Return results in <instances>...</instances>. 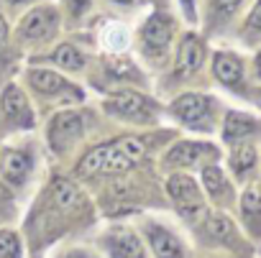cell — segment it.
I'll return each instance as SVG.
<instances>
[{"label": "cell", "instance_id": "obj_1", "mask_svg": "<svg viewBox=\"0 0 261 258\" xmlns=\"http://www.w3.org/2000/svg\"><path fill=\"white\" fill-rule=\"evenodd\" d=\"M144 154H146V144L134 136H125V138H118L110 144H100L82 156L77 174H82V177L120 174V171L130 169L136 161H141Z\"/></svg>", "mask_w": 261, "mask_h": 258}, {"label": "cell", "instance_id": "obj_2", "mask_svg": "<svg viewBox=\"0 0 261 258\" xmlns=\"http://www.w3.org/2000/svg\"><path fill=\"white\" fill-rule=\"evenodd\" d=\"M105 110L110 115H118V118H128V120H151L154 115V102L149 97H144L141 92H134V90H120L115 92L113 97H108L105 102Z\"/></svg>", "mask_w": 261, "mask_h": 258}, {"label": "cell", "instance_id": "obj_3", "mask_svg": "<svg viewBox=\"0 0 261 258\" xmlns=\"http://www.w3.org/2000/svg\"><path fill=\"white\" fill-rule=\"evenodd\" d=\"M167 189H169L172 199L177 202V210L182 212V217L197 220V217L202 215L205 202H202V194H200L195 179H190V177H185V174H174V177H169Z\"/></svg>", "mask_w": 261, "mask_h": 258}, {"label": "cell", "instance_id": "obj_4", "mask_svg": "<svg viewBox=\"0 0 261 258\" xmlns=\"http://www.w3.org/2000/svg\"><path fill=\"white\" fill-rule=\"evenodd\" d=\"M82 128H85V120L80 112H72V110L59 112V115H54V120L49 125V144L54 149H67L82 136Z\"/></svg>", "mask_w": 261, "mask_h": 258}, {"label": "cell", "instance_id": "obj_5", "mask_svg": "<svg viewBox=\"0 0 261 258\" xmlns=\"http://www.w3.org/2000/svg\"><path fill=\"white\" fill-rule=\"evenodd\" d=\"M141 41L149 54H162L172 41V21L162 13L149 16V21L141 28Z\"/></svg>", "mask_w": 261, "mask_h": 258}, {"label": "cell", "instance_id": "obj_6", "mask_svg": "<svg viewBox=\"0 0 261 258\" xmlns=\"http://www.w3.org/2000/svg\"><path fill=\"white\" fill-rule=\"evenodd\" d=\"M57 31V13L51 8H36L31 11L21 23V36L31 41H46Z\"/></svg>", "mask_w": 261, "mask_h": 258}, {"label": "cell", "instance_id": "obj_7", "mask_svg": "<svg viewBox=\"0 0 261 258\" xmlns=\"http://www.w3.org/2000/svg\"><path fill=\"white\" fill-rule=\"evenodd\" d=\"M172 112L187 125H202V120H207V115H210V97L187 92L174 100Z\"/></svg>", "mask_w": 261, "mask_h": 258}, {"label": "cell", "instance_id": "obj_8", "mask_svg": "<svg viewBox=\"0 0 261 258\" xmlns=\"http://www.w3.org/2000/svg\"><path fill=\"white\" fill-rule=\"evenodd\" d=\"M102 243L113 258H144V245L130 230H113L102 238Z\"/></svg>", "mask_w": 261, "mask_h": 258}, {"label": "cell", "instance_id": "obj_9", "mask_svg": "<svg viewBox=\"0 0 261 258\" xmlns=\"http://www.w3.org/2000/svg\"><path fill=\"white\" fill-rule=\"evenodd\" d=\"M202 56H205V46L197 36L187 34L179 44V51H177V74L179 77H190L195 74L200 67H202Z\"/></svg>", "mask_w": 261, "mask_h": 258}, {"label": "cell", "instance_id": "obj_10", "mask_svg": "<svg viewBox=\"0 0 261 258\" xmlns=\"http://www.w3.org/2000/svg\"><path fill=\"white\" fill-rule=\"evenodd\" d=\"M0 105H3V112H6L11 120H18L21 125H31L34 115H31L29 100H26V95H23L16 84H11V87H6V90H3Z\"/></svg>", "mask_w": 261, "mask_h": 258}, {"label": "cell", "instance_id": "obj_11", "mask_svg": "<svg viewBox=\"0 0 261 258\" xmlns=\"http://www.w3.org/2000/svg\"><path fill=\"white\" fill-rule=\"evenodd\" d=\"M0 171L3 177L13 184H21L29 171H31V156L26 151H18V149H8L3 151V161H0Z\"/></svg>", "mask_w": 261, "mask_h": 258}, {"label": "cell", "instance_id": "obj_12", "mask_svg": "<svg viewBox=\"0 0 261 258\" xmlns=\"http://www.w3.org/2000/svg\"><path fill=\"white\" fill-rule=\"evenodd\" d=\"M213 72H215V77L223 82V84H238L241 82V77H243V64H241V59L236 56V54H228V51H220V54H215V59H213Z\"/></svg>", "mask_w": 261, "mask_h": 258}, {"label": "cell", "instance_id": "obj_13", "mask_svg": "<svg viewBox=\"0 0 261 258\" xmlns=\"http://www.w3.org/2000/svg\"><path fill=\"white\" fill-rule=\"evenodd\" d=\"M26 79H29V84H31L36 92H41V95H54V92L69 90V82H67L62 74L51 72V69H29Z\"/></svg>", "mask_w": 261, "mask_h": 258}, {"label": "cell", "instance_id": "obj_14", "mask_svg": "<svg viewBox=\"0 0 261 258\" xmlns=\"http://www.w3.org/2000/svg\"><path fill=\"white\" fill-rule=\"evenodd\" d=\"M205 154H215L210 146L205 144H195V141H182L177 144L169 154H167V164H174V166H190V164H197Z\"/></svg>", "mask_w": 261, "mask_h": 258}, {"label": "cell", "instance_id": "obj_15", "mask_svg": "<svg viewBox=\"0 0 261 258\" xmlns=\"http://www.w3.org/2000/svg\"><path fill=\"white\" fill-rule=\"evenodd\" d=\"M149 243L159 258H182V243L164 227H149Z\"/></svg>", "mask_w": 261, "mask_h": 258}, {"label": "cell", "instance_id": "obj_16", "mask_svg": "<svg viewBox=\"0 0 261 258\" xmlns=\"http://www.w3.org/2000/svg\"><path fill=\"white\" fill-rule=\"evenodd\" d=\"M253 118L243 115V112H228L225 118V128H223V138L225 141H238V138H246L248 133H253Z\"/></svg>", "mask_w": 261, "mask_h": 258}, {"label": "cell", "instance_id": "obj_17", "mask_svg": "<svg viewBox=\"0 0 261 258\" xmlns=\"http://www.w3.org/2000/svg\"><path fill=\"white\" fill-rule=\"evenodd\" d=\"M51 197H54V202H57L59 207H64V210H72V207H77V205L82 202L80 189H77L69 179H57V182L51 184Z\"/></svg>", "mask_w": 261, "mask_h": 258}, {"label": "cell", "instance_id": "obj_18", "mask_svg": "<svg viewBox=\"0 0 261 258\" xmlns=\"http://www.w3.org/2000/svg\"><path fill=\"white\" fill-rule=\"evenodd\" d=\"M241 210H243V215H246V220H248L251 225L256 222V233L261 235V189H258L256 184L243 192V197H241Z\"/></svg>", "mask_w": 261, "mask_h": 258}, {"label": "cell", "instance_id": "obj_19", "mask_svg": "<svg viewBox=\"0 0 261 258\" xmlns=\"http://www.w3.org/2000/svg\"><path fill=\"white\" fill-rule=\"evenodd\" d=\"M51 62L54 64H59L62 69H69V72H74V69H80L85 62H82V54L72 46V44H59L57 49H54V54H51Z\"/></svg>", "mask_w": 261, "mask_h": 258}, {"label": "cell", "instance_id": "obj_20", "mask_svg": "<svg viewBox=\"0 0 261 258\" xmlns=\"http://www.w3.org/2000/svg\"><path fill=\"white\" fill-rule=\"evenodd\" d=\"M253 161H256V151H253V146H248V144H238V146L230 151V166H233L236 174H246V171L253 166Z\"/></svg>", "mask_w": 261, "mask_h": 258}, {"label": "cell", "instance_id": "obj_21", "mask_svg": "<svg viewBox=\"0 0 261 258\" xmlns=\"http://www.w3.org/2000/svg\"><path fill=\"white\" fill-rule=\"evenodd\" d=\"M202 184H205V189L213 194V197H220L223 192H225V177H223V171L218 169V166H205L202 169Z\"/></svg>", "mask_w": 261, "mask_h": 258}, {"label": "cell", "instance_id": "obj_22", "mask_svg": "<svg viewBox=\"0 0 261 258\" xmlns=\"http://www.w3.org/2000/svg\"><path fill=\"white\" fill-rule=\"evenodd\" d=\"M207 233L218 240H230L233 238V222L225 215H210L207 217Z\"/></svg>", "mask_w": 261, "mask_h": 258}, {"label": "cell", "instance_id": "obj_23", "mask_svg": "<svg viewBox=\"0 0 261 258\" xmlns=\"http://www.w3.org/2000/svg\"><path fill=\"white\" fill-rule=\"evenodd\" d=\"M0 258H21V240L11 230H0Z\"/></svg>", "mask_w": 261, "mask_h": 258}, {"label": "cell", "instance_id": "obj_24", "mask_svg": "<svg viewBox=\"0 0 261 258\" xmlns=\"http://www.w3.org/2000/svg\"><path fill=\"white\" fill-rule=\"evenodd\" d=\"M108 69L115 79H139V69L128 59H113V62H108Z\"/></svg>", "mask_w": 261, "mask_h": 258}, {"label": "cell", "instance_id": "obj_25", "mask_svg": "<svg viewBox=\"0 0 261 258\" xmlns=\"http://www.w3.org/2000/svg\"><path fill=\"white\" fill-rule=\"evenodd\" d=\"M238 3H241V0H213V6H215V11L218 13H230V11H236L238 8Z\"/></svg>", "mask_w": 261, "mask_h": 258}, {"label": "cell", "instance_id": "obj_26", "mask_svg": "<svg viewBox=\"0 0 261 258\" xmlns=\"http://www.w3.org/2000/svg\"><path fill=\"white\" fill-rule=\"evenodd\" d=\"M248 26H251V28H258V31H261V0H258V3L253 6V11L248 13Z\"/></svg>", "mask_w": 261, "mask_h": 258}, {"label": "cell", "instance_id": "obj_27", "mask_svg": "<svg viewBox=\"0 0 261 258\" xmlns=\"http://www.w3.org/2000/svg\"><path fill=\"white\" fill-rule=\"evenodd\" d=\"M6 39H8V26H6V21L0 18V46L6 44Z\"/></svg>", "mask_w": 261, "mask_h": 258}, {"label": "cell", "instance_id": "obj_28", "mask_svg": "<svg viewBox=\"0 0 261 258\" xmlns=\"http://www.w3.org/2000/svg\"><path fill=\"white\" fill-rule=\"evenodd\" d=\"M182 6H185V11H187V16L192 18V16H195V6H192V0H182Z\"/></svg>", "mask_w": 261, "mask_h": 258}, {"label": "cell", "instance_id": "obj_29", "mask_svg": "<svg viewBox=\"0 0 261 258\" xmlns=\"http://www.w3.org/2000/svg\"><path fill=\"white\" fill-rule=\"evenodd\" d=\"M115 3H123V6H136V3H141V0H115Z\"/></svg>", "mask_w": 261, "mask_h": 258}, {"label": "cell", "instance_id": "obj_30", "mask_svg": "<svg viewBox=\"0 0 261 258\" xmlns=\"http://www.w3.org/2000/svg\"><path fill=\"white\" fill-rule=\"evenodd\" d=\"M256 69H258V77H261V54H258V59H256Z\"/></svg>", "mask_w": 261, "mask_h": 258}, {"label": "cell", "instance_id": "obj_31", "mask_svg": "<svg viewBox=\"0 0 261 258\" xmlns=\"http://www.w3.org/2000/svg\"><path fill=\"white\" fill-rule=\"evenodd\" d=\"M72 3H85V0H72Z\"/></svg>", "mask_w": 261, "mask_h": 258}, {"label": "cell", "instance_id": "obj_32", "mask_svg": "<svg viewBox=\"0 0 261 258\" xmlns=\"http://www.w3.org/2000/svg\"><path fill=\"white\" fill-rule=\"evenodd\" d=\"M8 3H21V0H8Z\"/></svg>", "mask_w": 261, "mask_h": 258}]
</instances>
